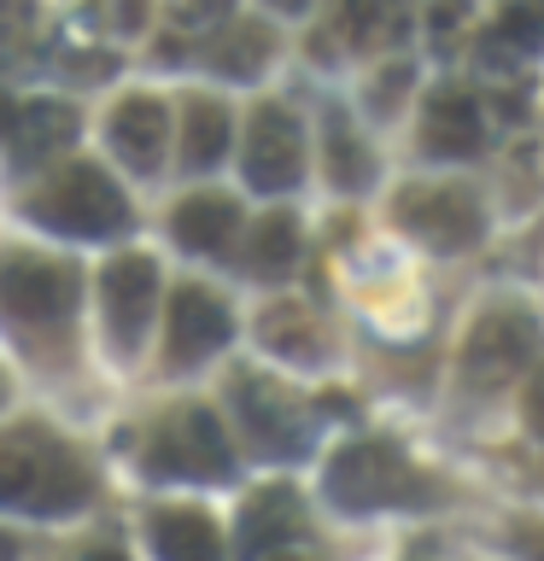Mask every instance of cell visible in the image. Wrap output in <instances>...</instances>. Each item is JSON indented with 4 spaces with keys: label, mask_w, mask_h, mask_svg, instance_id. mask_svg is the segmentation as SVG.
<instances>
[{
    "label": "cell",
    "mask_w": 544,
    "mask_h": 561,
    "mask_svg": "<svg viewBox=\"0 0 544 561\" xmlns=\"http://www.w3.org/2000/svg\"><path fill=\"white\" fill-rule=\"evenodd\" d=\"M94 497V473L59 433L42 421H18L0 433V508H24V515H70Z\"/></svg>",
    "instance_id": "6da1fadb"
},
{
    "label": "cell",
    "mask_w": 544,
    "mask_h": 561,
    "mask_svg": "<svg viewBox=\"0 0 544 561\" xmlns=\"http://www.w3.org/2000/svg\"><path fill=\"white\" fill-rule=\"evenodd\" d=\"M328 497L340 508H410L428 503L433 485L398 445H381V438H363V445H345L328 462Z\"/></svg>",
    "instance_id": "7a4b0ae2"
},
{
    "label": "cell",
    "mask_w": 544,
    "mask_h": 561,
    "mask_svg": "<svg viewBox=\"0 0 544 561\" xmlns=\"http://www.w3.org/2000/svg\"><path fill=\"white\" fill-rule=\"evenodd\" d=\"M30 217L47 222L53 234H82V240H100V234H117L129 222V205L123 193L112 187V175L94 170V164H65L59 175H47L30 199Z\"/></svg>",
    "instance_id": "3957f363"
},
{
    "label": "cell",
    "mask_w": 544,
    "mask_h": 561,
    "mask_svg": "<svg viewBox=\"0 0 544 561\" xmlns=\"http://www.w3.org/2000/svg\"><path fill=\"white\" fill-rule=\"evenodd\" d=\"M228 468H235V450H228V433L217 427V415L205 403H182V410L158 415L147 438L152 480H223Z\"/></svg>",
    "instance_id": "277c9868"
},
{
    "label": "cell",
    "mask_w": 544,
    "mask_h": 561,
    "mask_svg": "<svg viewBox=\"0 0 544 561\" xmlns=\"http://www.w3.org/2000/svg\"><path fill=\"white\" fill-rule=\"evenodd\" d=\"M544 340L539 316L521 310V305H491L474 316L468 340H463V380L474 392H498L533 363V351Z\"/></svg>",
    "instance_id": "5b68a950"
},
{
    "label": "cell",
    "mask_w": 544,
    "mask_h": 561,
    "mask_svg": "<svg viewBox=\"0 0 544 561\" xmlns=\"http://www.w3.org/2000/svg\"><path fill=\"white\" fill-rule=\"evenodd\" d=\"M0 310L24 328H59L77 310V270L42 252L0 257Z\"/></svg>",
    "instance_id": "8992f818"
},
{
    "label": "cell",
    "mask_w": 544,
    "mask_h": 561,
    "mask_svg": "<svg viewBox=\"0 0 544 561\" xmlns=\"http://www.w3.org/2000/svg\"><path fill=\"white\" fill-rule=\"evenodd\" d=\"M393 222L428 252H468L486 234V217L468 187H439V182H410L393 199Z\"/></svg>",
    "instance_id": "52a82bcc"
},
{
    "label": "cell",
    "mask_w": 544,
    "mask_h": 561,
    "mask_svg": "<svg viewBox=\"0 0 544 561\" xmlns=\"http://www.w3.org/2000/svg\"><path fill=\"white\" fill-rule=\"evenodd\" d=\"M228 398H235V415H240V427L246 438L263 450V456H298L310 445V415H305V403H298L281 380L270 375H235L228 380Z\"/></svg>",
    "instance_id": "ba28073f"
},
{
    "label": "cell",
    "mask_w": 544,
    "mask_h": 561,
    "mask_svg": "<svg viewBox=\"0 0 544 561\" xmlns=\"http://www.w3.org/2000/svg\"><path fill=\"white\" fill-rule=\"evenodd\" d=\"M240 170H246V182H252L258 193L298 187V175H305V129H298V117L281 100H263L252 112V123H246Z\"/></svg>",
    "instance_id": "9c48e42d"
},
{
    "label": "cell",
    "mask_w": 544,
    "mask_h": 561,
    "mask_svg": "<svg viewBox=\"0 0 544 561\" xmlns=\"http://www.w3.org/2000/svg\"><path fill=\"white\" fill-rule=\"evenodd\" d=\"M100 305H105V328L117 340V357H135L158 310V263L140 252H117L100 270Z\"/></svg>",
    "instance_id": "30bf717a"
},
{
    "label": "cell",
    "mask_w": 544,
    "mask_h": 561,
    "mask_svg": "<svg viewBox=\"0 0 544 561\" xmlns=\"http://www.w3.org/2000/svg\"><path fill=\"white\" fill-rule=\"evenodd\" d=\"M228 333H235V322H228V305L217 293H205V287L170 293V310H165V363L170 368H193V363L217 357L228 345Z\"/></svg>",
    "instance_id": "8fae6325"
},
{
    "label": "cell",
    "mask_w": 544,
    "mask_h": 561,
    "mask_svg": "<svg viewBox=\"0 0 544 561\" xmlns=\"http://www.w3.org/2000/svg\"><path fill=\"white\" fill-rule=\"evenodd\" d=\"M105 135H112V152H117L135 175H158V164H165V135H170L165 100H152V94H123V100L112 105Z\"/></svg>",
    "instance_id": "7c38bea8"
},
{
    "label": "cell",
    "mask_w": 544,
    "mask_h": 561,
    "mask_svg": "<svg viewBox=\"0 0 544 561\" xmlns=\"http://www.w3.org/2000/svg\"><path fill=\"white\" fill-rule=\"evenodd\" d=\"M486 140V117L463 88H445V94L428 100L421 112V152L428 158H474Z\"/></svg>",
    "instance_id": "4fadbf2b"
},
{
    "label": "cell",
    "mask_w": 544,
    "mask_h": 561,
    "mask_svg": "<svg viewBox=\"0 0 544 561\" xmlns=\"http://www.w3.org/2000/svg\"><path fill=\"white\" fill-rule=\"evenodd\" d=\"M170 234H175V245H188V252L217 257V252H228V240L240 234V205L228 199V193H188L170 217Z\"/></svg>",
    "instance_id": "5bb4252c"
},
{
    "label": "cell",
    "mask_w": 544,
    "mask_h": 561,
    "mask_svg": "<svg viewBox=\"0 0 544 561\" xmlns=\"http://www.w3.org/2000/svg\"><path fill=\"white\" fill-rule=\"evenodd\" d=\"M298 533H305V503L287 485H263L258 497H246L240 550H281V543H298Z\"/></svg>",
    "instance_id": "9a60e30c"
},
{
    "label": "cell",
    "mask_w": 544,
    "mask_h": 561,
    "mask_svg": "<svg viewBox=\"0 0 544 561\" xmlns=\"http://www.w3.org/2000/svg\"><path fill=\"white\" fill-rule=\"evenodd\" d=\"M77 140V105L30 100L12 123V164H42L47 152H65Z\"/></svg>",
    "instance_id": "2e32d148"
},
{
    "label": "cell",
    "mask_w": 544,
    "mask_h": 561,
    "mask_svg": "<svg viewBox=\"0 0 544 561\" xmlns=\"http://www.w3.org/2000/svg\"><path fill=\"white\" fill-rule=\"evenodd\" d=\"M258 340H263V351H275V357H287V363H305V368L328 357L322 322H316L298 298H281V305H270L258 316Z\"/></svg>",
    "instance_id": "e0dca14e"
},
{
    "label": "cell",
    "mask_w": 544,
    "mask_h": 561,
    "mask_svg": "<svg viewBox=\"0 0 544 561\" xmlns=\"http://www.w3.org/2000/svg\"><path fill=\"white\" fill-rule=\"evenodd\" d=\"M270 59H275V30L263 24V18H235V24L205 47V65L217 70V77H235V82L258 77Z\"/></svg>",
    "instance_id": "ac0fdd59"
},
{
    "label": "cell",
    "mask_w": 544,
    "mask_h": 561,
    "mask_svg": "<svg viewBox=\"0 0 544 561\" xmlns=\"http://www.w3.org/2000/svg\"><path fill=\"white\" fill-rule=\"evenodd\" d=\"M333 35L358 53H381L404 35V0H333Z\"/></svg>",
    "instance_id": "d6986e66"
},
{
    "label": "cell",
    "mask_w": 544,
    "mask_h": 561,
    "mask_svg": "<svg viewBox=\"0 0 544 561\" xmlns=\"http://www.w3.org/2000/svg\"><path fill=\"white\" fill-rule=\"evenodd\" d=\"M298 252H305V240H298V222L287 210H270V217L252 222V240H246V270L263 275V280H281L298 270Z\"/></svg>",
    "instance_id": "ffe728a7"
},
{
    "label": "cell",
    "mask_w": 544,
    "mask_h": 561,
    "mask_svg": "<svg viewBox=\"0 0 544 561\" xmlns=\"http://www.w3.org/2000/svg\"><path fill=\"white\" fill-rule=\"evenodd\" d=\"M223 152H228V112H223V100H211V94L182 100V164L188 170H211Z\"/></svg>",
    "instance_id": "44dd1931"
},
{
    "label": "cell",
    "mask_w": 544,
    "mask_h": 561,
    "mask_svg": "<svg viewBox=\"0 0 544 561\" xmlns=\"http://www.w3.org/2000/svg\"><path fill=\"white\" fill-rule=\"evenodd\" d=\"M147 538H152L158 556H175V561L217 556V520H211L205 508H158Z\"/></svg>",
    "instance_id": "7402d4cb"
},
{
    "label": "cell",
    "mask_w": 544,
    "mask_h": 561,
    "mask_svg": "<svg viewBox=\"0 0 544 561\" xmlns=\"http://www.w3.org/2000/svg\"><path fill=\"white\" fill-rule=\"evenodd\" d=\"M322 147H328V182L340 193H363L375 182V158H369L363 135L351 129L340 112H328V129H322Z\"/></svg>",
    "instance_id": "603a6c76"
},
{
    "label": "cell",
    "mask_w": 544,
    "mask_h": 561,
    "mask_svg": "<svg viewBox=\"0 0 544 561\" xmlns=\"http://www.w3.org/2000/svg\"><path fill=\"white\" fill-rule=\"evenodd\" d=\"M152 18V0H82V24L112 35V42H123V35H140Z\"/></svg>",
    "instance_id": "cb8c5ba5"
},
{
    "label": "cell",
    "mask_w": 544,
    "mask_h": 561,
    "mask_svg": "<svg viewBox=\"0 0 544 561\" xmlns=\"http://www.w3.org/2000/svg\"><path fill=\"white\" fill-rule=\"evenodd\" d=\"M35 35H42V12H35V0H0V59H7V65L30 59Z\"/></svg>",
    "instance_id": "d4e9b609"
},
{
    "label": "cell",
    "mask_w": 544,
    "mask_h": 561,
    "mask_svg": "<svg viewBox=\"0 0 544 561\" xmlns=\"http://www.w3.org/2000/svg\"><path fill=\"white\" fill-rule=\"evenodd\" d=\"M404 88H410V65L398 59V65H386L381 77L369 82V112H375V117H393L398 100H404Z\"/></svg>",
    "instance_id": "484cf974"
},
{
    "label": "cell",
    "mask_w": 544,
    "mask_h": 561,
    "mask_svg": "<svg viewBox=\"0 0 544 561\" xmlns=\"http://www.w3.org/2000/svg\"><path fill=\"white\" fill-rule=\"evenodd\" d=\"M463 24H468V0H433V7H428V35H433V47H451Z\"/></svg>",
    "instance_id": "4316f807"
},
{
    "label": "cell",
    "mask_w": 544,
    "mask_h": 561,
    "mask_svg": "<svg viewBox=\"0 0 544 561\" xmlns=\"http://www.w3.org/2000/svg\"><path fill=\"white\" fill-rule=\"evenodd\" d=\"M59 70H65V77H77V82H105L117 70V59H105V53H65Z\"/></svg>",
    "instance_id": "83f0119b"
},
{
    "label": "cell",
    "mask_w": 544,
    "mask_h": 561,
    "mask_svg": "<svg viewBox=\"0 0 544 561\" xmlns=\"http://www.w3.org/2000/svg\"><path fill=\"white\" fill-rule=\"evenodd\" d=\"M217 12H223V0H175V24H182V30H200V24H211Z\"/></svg>",
    "instance_id": "f1b7e54d"
},
{
    "label": "cell",
    "mask_w": 544,
    "mask_h": 561,
    "mask_svg": "<svg viewBox=\"0 0 544 561\" xmlns=\"http://www.w3.org/2000/svg\"><path fill=\"white\" fill-rule=\"evenodd\" d=\"M526 427L544 433V363L533 368V380H526Z\"/></svg>",
    "instance_id": "f546056e"
},
{
    "label": "cell",
    "mask_w": 544,
    "mask_h": 561,
    "mask_svg": "<svg viewBox=\"0 0 544 561\" xmlns=\"http://www.w3.org/2000/svg\"><path fill=\"white\" fill-rule=\"evenodd\" d=\"M12 123H18V105H12V94H7V88H0V135H7Z\"/></svg>",
    "instance_id": "4dcf8cb0"
},
{
    "label": "cell",
    "mask_w": 544,
    "mask_h": 561,
    "mask_svg": "<svg viewBox=\"0 0 544 561\" xmlns=\"http://www.w3.org/2000/svg\"><path fill=\"white\" fill-rule=\"evenodd\" d=\"M275 12H305V0H270Z\"/></svg>",
    "instance_id": "1f68e13d"
},
{
    "label": "cell",
    "mask_w": 544,
    "mask_h": 561,
    "mask_svg": "<svg viewBox=\"0 0 544 561\" xmlns=\"http://www.w3.org/2000/svg\"><path fill=\"white\" fill-rule=\"evenodd\" d=\"M0 556H12V543H7V538H0Z\"/></svg>",
    "instance_id": "d6a6232c"
}]
</instances>
